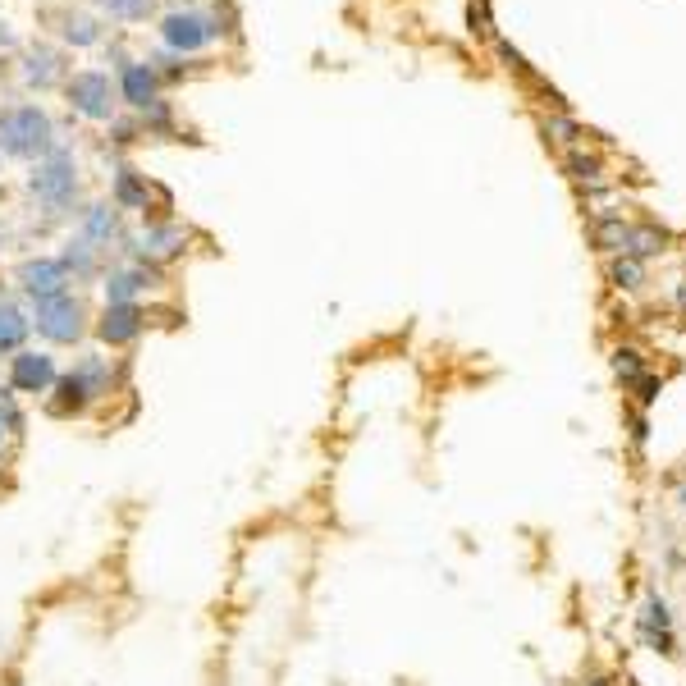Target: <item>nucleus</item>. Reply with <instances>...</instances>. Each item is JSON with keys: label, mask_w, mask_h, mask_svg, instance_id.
Masks as SVG:
<instances>
[{"label": "nucleus", "mask_w": 686, "mask_h": 686, "mask_svg": "<svg viewBox=\"0 0 686 686\" xmlns=\"http://www.w3.org/2000/svg\"><path fill=\"white\" fill-rule=\"evenodd\" d=\"M142 330H147V307L142 302H106L97 321V339L106 348H129V343L142 339Z\"/></svg>", "instance_id": "obj_7"}, {"label": "nucleus", "mask_w": 686, "mask_h": 686, "mask_svg": "<svg viewBox=\"0 0 686 686\" xmlns=\"http://www.w3.org/2000/svg\"><path fill=\"white\" fill-rule=\"evenodd\" d=\"M78 234H83L87 243L110 247L119 238V206L115 202H92L83 211V229H78Z\"/></svg>", "instance_id": "obj_14"}, {"label": "nucleus", "mask_w": 686, "mask_h": 686, "mask_svg": "<svg viewBox=\"0 0 686 686\" xmlns=\"http://www.w3.org/2000/svg\"><path fill=\"white\" fill-rule=\"evenodd\" d=\"M124 101L129 106H138V110H147L151 101H156V74H151L147 65H124Z\"/></svg>", "instance_id": "obj_16"}, {"label": "nucleus", "mask_w": 686, "mask_h": 686, "mask_svg": "<svg viewBox=\"0 0 686 686\" xmlns=\"http://www.w3.org/2000/svg\"><path fill=\"white\" fill-rule=\"evenodd\" d=\"M147 197H151V188H147V179H142L138 170H119L115 174V206L119 211H147Z\"/></svg>", "instance_id": "obj_17"}, {"label": "nucleus", "mask_w": 686, "mask_h": 686, "mask_svg": "<svg viewBox=\"0 0 686 686\" xmlns=\"http://www.w3.org/2000/svg\"><path fill=\"white\" fill-rule=\"evenodd\" d=\"M581 686H613V682H609V677H586Z\"/></svg>", "instance_id": "obj_30"}, {"label": "nucleus", "mask_w": 686, "mask_h": 686, "mask_svg": "<svg viewBox=\"0 0 686 686\" xmlns=\"http://www.w3.org/2000/svg\"><path fill=\"white\" fill-rule=\"evenodd\" d=\"M632 440H636V449H645V440H650V426H645V412H636V426H632Z\"/></svg>", "instance_id": "obj_28"}, {"label": "nucleus", "mask_w": 686, "mask_h": 686, "mask_svg": "<svg viewBox=\"0 0 686 686\" xmlns=\"http://www.w3.org/2000/svg\"><path fill=\"white\" fill-rule=\"evenodd\" d=\"M215 33H220L215 19H206V14H197V10H174V14H165V23H161L165 46H174V51H202Z\"/></svg>", "instance_id": "obj_8"}, {"label": "nucleus", "mask_w": 686, "mask_h": 686, "mask_svg": "<svg viewBox=\"0 0 686 686\" xmlns=\"http://www.w3.org/2000/svg\"><path fill=\"white\" fill-rule=\"evenodd\" d=\"M183 243H188V229H179V225H147L138 238H129V252H133V261L161 266V261L179 257Z\"/></svg>", "instance_id": "obj_10"}, {"label": "nucleus", "mask_w": 686, "mask_h": 686, "mask_svg": "<svg viewBox=\"0 0 686 686\" xmlns=\"http://www.w3.org/2000/svg\"><path fill=\"white\" fill-rule=\"evenodd\" d=\"M0 426L10 430V440H23V430H28V412L10 385H0Z\"/></svg>", "instance_id": "obj_18"}, {"label": "nucleus", "mask_w": 686, "mask_h": 686, "mask_svg": "<svg viewBox=\"0 0 686 686\" xmlns=\"http://www.w3.org/2000/svg\"><path fill=\"white\" fill-rule=\"evenodd\" d=\"M664 243H668V234L664 229H632V238H627V257H654V252H664Z\"/></svg>", "instance_id": "obj_19"}, {"label": "nucleus", "mask_w": 686, "mask_h": 686, "mask_svg": "<svg viewBox=\"0 0 686 686\" xmlns=\"http://www.w3.org/2000/svg\"><path fill=\"white\" fill-rule=\"evenodd\" d=\"M60 380V362L46 348H23V353L10 357V371H5V385L19 398H46Z\"/></svg>", "instance_id": "obj_5"}, {"label": "nucleus", "mask_w": 686, "mask_h": 686, "mask_svg": "<svg viewBox=\"0 0 686 686\" xmlns=\"http://www.w3.org/2000/svg\"><path fill=\"white\" fill-rule=\"evenodd\" d=\"M60 261H65L69 279H92V275L101 270V247H97V243H87V238L78 234V238H69V243H65Z\"/></svg>", "instance_id": "obj_15"}, {"label": "nucleus", "mask_w": 686, "mask_h": 686, "mask_svg": "<svg viewBox=\"0 0 686 686\" xmlns=\"http://www.w3.org/2000/svg\"><path fill=\"white\" fill-rule=\"evenodd\" d=\"M14 279H19V289H23V298H28V302L55 298V293H69V284H74L60 257H28V261H19Z\"/></svg>", "instance_id": "obj_6"}, {"label": "nucleus", "mask_w": 686, "mask_h": 686, "mask_svg": "<svg viewBox=\"0 0 686 686\" xmlns=\"http://www.w3.org/2000/svg\"><path fill=\"white\" fill-rule=\"evenodd\" d=\"M568 170L577 174V179H600V161H595V156H568Z\"/></svg>", "instance_id": "obj_25"}, {"label": "nucleus", "mask_w": 686, "mask_h": 686, "mask_svg": "<svg viewBox=\"0 0 686 686\" xmlns=\"http://www.w3.org/2000/svg\"><path fill=\"white\" fill-rule=\"evenodd\" d=\"M28 316H33V330L42 334L46 343H55V348H74L87 334V307L74 289L55 293V298H37Z\"/></svg>", "instance_id": "obj_3"}, {"label": "nucleus", "mask_w": 686, "mask_h": 686, "mask_svg": "<svg viewBox=\"0 0 686 686\" xmlns=\"http://www.w3.org/2000/svg\"><path fill=\"white\" fill-rule=\"evenodd\" d=\"M632 389H641V408H650L654 398H659V376H650V371H645V376L636 380Z\"/></svg>", "instance_id": "obj_26"}, {"label": "nucleus", "mask_w": 686, "mask_h": 686, "mask_svg": "<svg viewBox=\"0 0 686 686\" xmlns=\"http://www.w3.org/2000/svg\"><path fill=\"white\" fill-rule=\"evenodd\" d=\"M65 37H69V42H78V46H92V42H97V23L83 19V14H69V19H65Z\"/></svg>", "instance_id": "obj_23"}, {"label": "nucleus", "mask_w": 686, "mask_h": 686, "mask_svg": "<svg viewBox=\"0 0 686 686\" xmlns=\"http://www.w3.org/2000/svg\"><path fill=\"white\" fill-rule=\"evenodd\" d=\"M5 449H10V430L0 426V458H5Z\"/></svg>", "instance_id": "obj_29"}, {"label": "nucleus", "mask_w": 686, "mask_h": 686, "mask_svg": "<svg viewBox=\"0 0 686 686\" xmlns=\"http://www.w3.org/2000/svg\"><path fill=\"white\" fill-rule=\"evenodd\" d=\"M115 87H110L106 74H97V69H87V74H78L74 83H69V106L78 110V115L87 119H110L115 115Z\"/></svg>", "instance_id": "obj_9"}, {"label": "nucleus", "mask_w": 686, "mask_h": 686, "mask_svg": "<svg viewBox=\"0 0 686 686\" xmlns=\"http://www.w3.org/2000/svg\"><path fill=\"white\" fill-rule=\"evenodd\" d=\"M119 385H124V366H115V357L97 353V348H87L69 371H60L55 389L42 398V408H46V417L74 421V417H87L97 403L115 398Z\"/></svg>", "instance_id": "obj_1"}, {"label": "nucleus", "mask_w": 686, "mask_h": 686, "mask_svg": "<svg viewBox=\"0 0 686 686\" xmlns=\"http://www.w3.org/2000/svg\"><path fill=\"white\" fill-rule=\"evenodd\" d=\"M51 74H55V55L51 51H42V55L28 60V83H51Z\"/></svg>", "instance_id": "obj_24"}, {"label": "nucleus", "mask_w": 686, "mask_h": 686, "mask_svg": "<svg viewBox=\"0 0 686 686\" xmlns=\"http://www.w3.org/2000/svg\"><path fill=\"white\" fill-rule=\"evenodd\" d=\"M641 632H645V641H650L659 654H668V659L677 654V641H673V613H668V600H664V595H650V600H645V609H641Z\"/></svg>", "instance_id": "obj_12"}, {"label": "nucleus", "mask_w": 686, "mask_h": 686, "mask_svg": "<svg viewBox=\"0 0 686 686\" xmlns=\"http://www.w3.org/2000/svg\"><path fill=\"white\" fill-rule=\"evenodd\" d=\"M161 284V270L147 266V261H129V266H119L106 275V302H138L147 289H156Z\"/></svg>", "instance_id": "obj_11"}, {"label": "nucleus", "mask_w": 686, "mask_h": 686, "mask_svg": "<svg viewBox=\"0 0 686 686\" xmlns=\"http://www.w3.org/2000/svg\"><path fill=\"white\" fill-rule=\"evenodd\" d=\"M545 129H549V133H558L563 142H577V124H568V119H549Z\"/></svg>", "instance_id": "obj_27"}, {"label": "nucleus", "mask_w": 686, "mask_h": 686, "mask_svg": "<svg viewBox=\"0 0 686 686\" xmlns=\"http://www.w3.org/2000/svg\"><path fill=\"white\" fill-rule=\"evenodd\" d=\"M609 279L618 284V289H636V284L645 279V266H641L636 257H618V261L609 266Z\"/></svg>", "instance_id": "obj_22"}, {"label": "nucleus", "mask_w": 686, "mask_h": 686, "mask_svg": "<svg viewBox=\"0 0 686 686\" xmlns=\"http://www.w3.org/2000/svg\"><path fill=\"white\" fill-rule=\"evenodd\" d=\"M613 376H618L622 385L632 389L636 380L645 376V357L636 353V348H613Z\"/></svg>", "instance_id": "obj_20"}, {"label": "nucleus", "mask_w": 686, "mask_h": 686, "mask_svg": "<svg viewBox=\"0 0 686 686\" xmlns=\"http://www.w3.org/2000/svg\"><path fill=\"white\" fill-rule=\"evenodd\" d=\"M28 334H33V316L19 307V302L0 298V357H14L28 348Z\"/></svg>", "instance_id": "obj_13"}, {"label": "nucleus", "mask_w": 686, "mask_h": 686, "mask_svg": "<svg viewBox=\"0 0 686 686\" xmlns=\"http://www.w3.org/2000/svg\"><path fill=\"white\" fill-rule=\"evenodd\" d=\"M60 147L55 142V124L42 106H10L0 110V151L19 156V161H42Z\"/></svg>", "instance_id": "obj_2"}, {"label": "nucleus", "mask_w": 686, "mask_h": 686, "mask_svg": "<svg viewBox=\"0 0 686 686\" xmlns=\"http://www.w3.org/2000/svg\"><path fill=\"white\" fill-rule=\"evenodd\" d=\"M97 5L110 14V19L138 23V19H147V14H151V5H156V0H97Z\"/></svg>", "instance_id": "obj_21"}, {"label": "nucleus", "mask_w": 686, "mask_h": 686, "mask_svg": "<svg viewBox=\"0 0 686 686\" xmlns=\"http://www.w3.org/2000/svg\"><path fill=\"white\" fill-rule=\"evenodd\" d=\"M28 188H33V197L46 206V211H65V206H74V197H78L74 151L55 147L51 156H42V161H37V170H33V179H28Z\"/></svg>", "instance_id": "obj_4"}]
</instances>
